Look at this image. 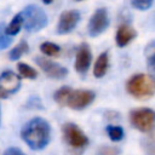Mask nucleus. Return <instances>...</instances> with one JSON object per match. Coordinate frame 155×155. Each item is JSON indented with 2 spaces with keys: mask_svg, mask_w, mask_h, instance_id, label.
<instances>
[{
  "mask_svg": "<svg viewBox=\"0 0 155 155\" xmlns=\"http://www.w3.org/2000/svg\"><path fill=\"white\" fill-rule=\"evenodd\" d=\"M21 13L23 17V25L29 33H36L47 25L48 19L46 12L36 5L27 6Z\"/></svg>",
  "mask_w": 155,
  "mask_h": 155,
  "instance_id": "4",
  "label": "nucleus"
},
{
  "mask_svg": "<svg viewBox=\"0 0 155 155\" xmlns=\"http://www.w3.org/2000/svg\"><path fill=\"white\" fill-rule=\"evenodd\" d=\"M17 69H18L19 75H22L23 78L34 80V79H36V76H38V71H36L33 67L28 65L27 63H18V64H17Z\"/></svg>",
  "mask_w": 155,
  "mask_h": 155,
  "instance_id": "17",
  "label": "nucleus"
},
{
  "mask_svg": "<svg viewBox=\"0 0 155 155\" xmlns=\"http://www.w3.org/2000/svg\"><path fill=\"white\" fill-rule=\"evenodd\" d=\"M154 0H131V5L139 10V11H147L151 7Z\"/></svg>",
  "mask_w": 155,
  "mask_h": 155,
  "instance_id": "22",
  "label": "nucleus"
},
{
  "mask_svg": "<svg viewBox=\"0 0 155 155\" xmlns=\"http://www.w3.org/2000/svg\"><path fill=\"white\" fill-rule=\"evenodd\" d=\"M108 27H109L108 11L104 7H101V8L96 10L94 13L91 16L88 27H87V31H88L90 36L94 38V36H98L102 33H104Z\"/></svg>",
  "mask_w": 155,
  "mask_h": 155,
  "instance_id": "7",
  "label": "nucleus"
},
{
  "mask_svg": "<svg viewBox=\"0 0 155 155\" xmlns=\"http://www.w3.org/2000/svg\"><path fill=\"white\" fill-rule=\"evenodd\" d=\"M52 1H53V0H42V2H44V4H46V5H48V4H51Z\"/></svg>",
  "mask_w": 155,
  "mask_h": 155,
  "instance_id": "25",
  "label": "nucleus"
},
{
  "mask_svg": "<svg viewBox=\"0 0 155 155\" xmlns=\"http://www.w3.org/2000/svg\"><path fill=\"white\" fill-rule=\"evenodd\" d=\"M70 92H71V88L68 87V86H63L59 90H57L53 94V98H54L56 103H58L59 105H65V102H67L68 96H69Z\"/></svg>",
  "mask_w": 155,
  "mask_h": 155,
  "instance_id": "18",
  "label": "nucleus"
},
{
  "mask_svg": "<svg viewBox=\"0 0 155 155\" xmlns=\"http://www.w3.org/2000/svg\"><path fill=\"white\" fill-rule=\"evenodd\" d=\"M145 57L148 59V63L150 65V68L154 67V58H155V44L150 42L147 48H145Z\"/></svg>",
  "mask_w": 155,
  "mask_h": 155,
  "instance_id": "23",
  "label": "nucleus"
},
{
  "mask_svg": "<svg viewBox=\"0 0 155 155\" xmlns=\"http://www.w3.org/2000/svg\"><path fill=\"white\" fill-rule=\"evenodd\" d=\"M2 155H25L19 148H16V147H11V148H7Z\"/></svg>",
  "mask_w": 155,
  "mask_h": 155,
  "instance_id": "24",
  "label": "nucleus"
},
{
  "mask_svg": "<svg viewBox=\"0 0 155 155\" xmlns=\"http://www.w3.org/2000/svg\"><path fill=\"white\" fill-rule=\"evenodd\" d=\"M21 136L30 149L41 150L50 143L51 126L45 119L34 117L23 126Z\"/></svg>",
  "mask_w": 155,
  "mask_h": 155,
  "instance_id": "1",
  "label": "nucleus"
},
{
  "mask_svg": "<svg viewBox=\"0 0 155 155\" xmlns=\"http://www.w3.org/2000/svg\"><path fill=\"white\" fill-rule=\"evenodd\" d=\"M127 92L137 99H148L154 96V79L147 74H136L130 78L126 84Z\"/></svg>",
  "mask_w": 155,
  "mask_h": 155,
  "instance_id": "2",
  "label": "nucleus"
},
{
  "mask_svg": "<svg viewBox=\"0 0 155 155\" xmlns=\"http://www.w3.org/2000/svg\"><path fill=\"white\" fill-rule=\"evenodd\" d=\"M22 24H23V17H22V13H17L15 15V17L12 18V21L10 22L8 25H6L5 30H6V34L10 35V36H15L19 33L21 28H22Z\"/></svg>",
  "mask_w": 155,
  "mask_h": 155,
  "instance_id": "14",
  "label": "nucleus"
},
{
  "mask_svg": "<svg viewBox=\"0 0 155 155\" xmlns=\"http://www.w3.org/2000/svg\"><path fill=\"white\" fill-rule=\"evenodd\" d=\"M40 51L47 57H54L61 52V47L51 41H45L40 45Z\"/></svg>",
  "mask_w": 155,
  "mask_h": 155,
  "instance_id": "16",
  "label": "nucleus"
},
{
  "mask_svg": "<svg viewBox=\"0 0 155 155\" xmlns=\"http://www.w3.org/2000/svg\"><path fill=\"white\" fill-rule=\"evenodd\" d=\"M0 121H1V109H0Z\"/></svg>",
  "mask_w": 155,
  "mask_h": 155,
  "instance_id": "26",
  "label": "nucleus"
},
{
  "mask_svg": "<svg viewBox=\"0 0 155 155\" xmlns=\"http://www.w3.org/2000/svg\"><path fill=\"white\" fill-rule=\"evenodd\" d=\"M137 36V31L130 25V24H121L116 31L115 35V41L119 47H124L128 45L134 38Z\"/></svg>",
  "mask_w": 155,
  "mask_h": 155,
  "instance_id": "12",
  "label": "nucleus"
},
{
  "mask_svg": "<svg viewBox=\"0 0 155 155\" xmlns=\"http://www.w3.org/2000/svg\"><path fill=\"white\" fill-rule=\"evenodd\" d=\"M92 62V52L90 46L86 42H82L76 52L75 56V63H74V68L79 74H85L87 73L90 65Z\"/></svg>",
  "mask_w": 155,
  "mask_h": 155,
  "instance_id": "11",
  "label": "nucleus"
},
{
  "mask_svg": "<svg viewBox=\"0 0 155 155\" xmlns=\"http://www.w3.org/2000/svg\"><path fill=\"white\" fill-rule=\"evenodd\" d=\"M121 150L120 148L111 147V145H102L97 149L96 155H120Z\"/></svg>",
  "mask_w": 155,
  "mask_h": 155,
  "instance_id": "21",
  "label": "nucleus"
},
{
  "mask_svg": "<svg viewBox=\"0 0 155 155\" xmlns=\"http://www.w3.org/2000/svg\"><path fill=\"white\" fill-rule=\"evenodd\" d=\"M29 51V45L27 44V41H21L18 45H16L8 53V57L11 61H17L19 59L23 54H25L27 52Z\"/></svg>",
  "mask_w": 155,
  "mask_h": 155,
  "instance_id": "15",
  "label": "nucleus"
},
{
  "mask_svg": "<svg viewBox=\"0 0 155 155\" xmlns=\"http://www.w3.org/2000/svg\"><path fill=\"white\" fill-rule=\"evenodd\" d=\"M35 63L41 68V70L50 79L59 80V79H64L68 75V69L65 67L58 64L57 62L51 61L50 58H46V57H36L35 58Z\"/></svg>",
  "mask_w": 155,
  "mask_h": 155,
  "instance_id": "9",
  "label": "nucleus"
},
{
  "mask_svg": "<svg viewBox=\"0 0 155 155\" xmlns=\"http://www.w3.org/2000/svg\"><path fill=\"white\" fill-rule=\"evenodd\" d=\"M107 133H108L109 138L114 142H119L124 138V130L121 126L109 125V126H107Z\"/></svg>",
  "mask_w": 155,
  "mask_h": 155,
  "instance_id": "19",
  "label": "nucleus"
},
{
  "mask_svg": "<svg viewBox=\"0 0 155 155\" xmlns=\"http://www.w3.org/2000/svg\"><path fill=\"white\" fill-rule=\"evenodd\" d=\"M108 67H109V54L107 51L102 52L96 63H94V68H93V75L97 78V79H101L103 78L105 74H107V70H108Z\"/></svg>",
  "mask_w": 155,
  "mask_h": 155,
  "instance_id": "13",
  "label": "nucleus"
},
{
  "mask_svg": "<svg viewBox=\"0 0 155 155\" xmlns=\"http://www.w3.org/2000/svg\"><path fill=\"white\" fill-rule=\"evenodd\" d=\"M130 121L140 132H150L155 122V113L150 108L133 109L130 113Z\"/></svg>",
  "mask_w": 155,
  "mask_h": 155,
  "instance_id": "5",
  "label": "nucleus"
},
{
  "mask_svg": "<svg viewBox=\"0 0 155 155\" xmlns=\"http://www.w3.org/2000/svg\"><path fill=\"white\" fill-rule=\"evenodd\" d=\"M80 21V12L76 10H68L61 13L58 24H57V33L63 35L70 33Z\"/></svg>",
  "mask_w": 155,
  "mask_h": 155,
  "instance_id": "10",
  "label": "nucleus"
},
{
  "mask_svg": "<svg viewBox=\"0 0 155 155\" xmlns=\"http://www.w3.org/2000/svg\"><path fill=\"white\" fill-rule=\"evenodd\" d=\"M96 98V93L91 90H71L65 102V105L74 110H82L87 108Z\"/></svg>",
  "mask_w": 155,
  "mask_h": 155,
  "instance_id": "6",
  "label": "nucleus"
},
{
  "mask_svg": "<svg viewBox=\"0 0 155 155\" xmlns=\"http://www.w3.org/2000/svg\"><path fill=\"white\" fill-rule=\"evenodd\" d=\"M5 28H6V24L4 22H1L0 23V50L7 48L12 42V38L6 34Z\"/></svg>",
  "mask_w": 155,
  "mask_h": 155,
  "instance_id": "20",
  "label": "nucleus"
},
{
  "mask_svg": "<svg viewBox=\"0 0 155 155\" xmlns=\"http://www.w3.org/2000/svg\"><path fill=\"white\" fill-rule=\"evenodd\" d=\"M76 1H81V0H76Z\"/></svg>",
  "mask_w": 155,
  "mask_h": 155,
  "instance_id": "27",
  "label": "nucleus"
},
{
  "mask_svg": "<svg viewBox=\"0 0 155 155\" xmlns=\"http://www.w3.org/2000/svg\"><path fill=\"white\" fill-rule=\"evenodd\" d=\"M21 88V78L12 70H5L0 74V98H7Z\"/></svg>",
  "mask_w": 155,
  "mask_h": 155,
  "instance_id": "8",
  "label": "nucleus"
},
{
  "mask_svg": "<svg viewBox=\"0 0 155 155\" xmlns=\"http://www.w3.org/2000/svg\"><path fill=\"white\" fill-rule=\"evenodd\" d=\"M63 139L70 148L69 155H81L84 149L88 145V138L84 131L73 122H67L62 127Z\"/></svg>",
  "mask_w": 155,
  "mask_h": 155,
  "instance_id": "3",
  "label": "nucleus"
}]
</instances>
